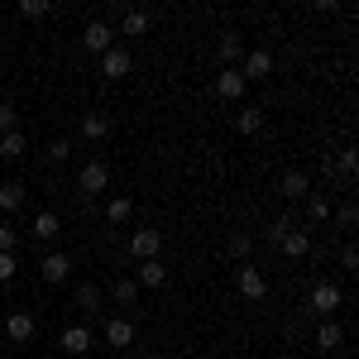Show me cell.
I'll return each instance as SVG.
<instances>
[{
    "label": "cell",
    "mask_w": 359,
    "mask_h": 359,
    "mask_svg": "<svg viewBox=\"0 0 359 359\" xmlns=\"http://www.w3.org/2000/svg\"><path fill=\"white\" fill-rule=\"evenodd\" d=\"M106 182H111V168L101 163V158H91V163L77 172V187H82L86 196H96V192H106Z\"/></svg>",
    "instance_id": "6da1fadb"
},
{
    "label": "cell",
    "mask_w": 359,
    "mask_h": 359,
    "mask_svg": "<svg viewBox=\"0 0 359 359\" xmlns=\"http://www.w3.org/2000/svg\"><path fill=\"white\" fill-rule=\"evenodd\" d=\"M82 43L91 48V53H106V48H115V34H111V25H86V34H82Z\"/></svg>",
    "instance_id": "7a4b0ae2"
},
{
    "label": "cell",
    "mask_w": 359,
    "mask_h": 359,
    "mask_svg": "<svg viewBox=\"0 0 359 359\" xmlns=\"http://www.w3.org/2000/svg\"><path fill=\"white\" fill-rule=\"evenodd\" d=\"M130 62H135L130 48H106V53H101V72H106V77H125Z\"/></svg>",
    "instance_id": "3957f363"
},
{
    "label": "cell",
    "mask_w": 359,
    "mask_h": 359,
    "mask_svg": "<svg viewBox=\"0 0 359 359\" xmlns=\"http://www.w3.org/2000/svg\"><path fill=\"white\" fill-rule=\"evenodd\" d=\"M158 230H135L130 235V249H135V259H158Z\"/></svg>",
    "instance_id": "277c9868"
},
{
    "label": "cell",
    "mask_w": 359,
    "mask_h": 359,
    "mask_svg": "<svg viewBox=\"0 0 359 359\" xmlns=\"http://www.w3.org/2000/svg\"><path fill=\"white\" fill-rule=\"evenodd\" d=\"M335 306H340V287H331V283H316V292H311V311L331 316Z\"/></svg>",
    "instance_id": "5b68a950"
},
{
    "label": "cell",
    "mask_w": 359,
    "mask_h": 359,
    "mask_svg": "<svg viewBox=\"0 0 359 359\" xmlns=\"http://www.w3.org/2000/svg\"><path fill=\"white\" fill-rule=\"evenodd\" d=\"M278 249H283L287 259H306V254H311V235H306V230H287Z\"/></svg>",
    "instance_id": "8992f818"
},
{
    "label": "cell",
    "mask_w": 359,
    "mask_h": 359,
    "mask_svg": "<svg viewBox=\"0 0 359 359\" xmlns=\"http://www.w3.org/2000/svg\"><path fill=\"white\" fill-rule=\"evenodd\" d=\"M245 91V77L235 72V67H221V77H216V96H225V101H235Z\"/></svg>",
    "instance_id": "52a82bcc"
},
{
    "label": "cell",
    "mask_w": 359,
    "mask_h": 359,
    "mask_svg": "<svg viewBox=\"0 0 359 359\" xmlns=\"http://www.w3.org/2000/svg\"><path fill=\"white\" fill-rule=\"evenodd\" d=\"M62 350H67V355H86V350H91V331H86V326L62 331Z\"/></svg>",
    "instance_id": "ba28073f"
},
{
    "label": "cell",
    "mask_w": 359,
    "mask_h": 359,
    "mask_svg": "<svg viewBox=\"0 0 359 359\" xmlns=\"http://www.w3.org/2000/svg\"><path fill=\"white\" fill-rule=\"evenodd\" d=\"M269 72H273V57L264 53V48H254V53L245 57V72H240V77H269Z\"/></svg>",
    "instance_id": "9c48e42d"
},
{
    "label": "cell",
    "mask_w": 359,
    "mask_h": 359,
    "mask_svg": "<svg viewBox=\"0 0 359 359\" xmlns=\"http://www.w3.org/2000/svg\"><path fill=\"white\" fill-rule=\"evenodd\" d=\"M240 292H245V297H254V302H259V297H264V292H269V283H264V273H259V269H245V273H240Z\"/></svg>",
    "instance_id": "30bf717a"
},
{
    "label": "cell",
    "mask_w": 359,
    "mask_h": 359,
    "mask_svg": "<svg viewBox=\"0 0 359 359\" xmlns=\"http://www.w3.org/2000/svg\"><path fill=\"white\" fill-rule=\"evenodd\" d=\"M67 269H72V264H67V254H48V259H43V283H62Z\"/></svg>",
    "instance_id": "8fae6325"
},
{
    "label": "cell",
    "mask_w": 359,
    "mask_h": 359,
    "mask_svg": "<svg viewBox=\"0 0 359 359\" xmlns=\"http://www.w3.org/2000/svg\"><path fill=\"white\" fill-rule=\"evenodd\" d=\"M5 331H10V340H29V335H34V316H29V311H15V316L5 321Z\"/></svg>",
    "instance_id": "7c38bea8"
},
{
    "label": "cell",
    "mask_w": 359,
    "mask_h": 359,
    "mask_svg": "<svg viewBox=\"0 0 359 359\" xmlns=\"http://www.w3.org/2000/svg\"><path fill=\"white\" fill-rule=\"evenodd\" d=\"M120 29H125V39H139V34L149 29V15H144V10H125V15H120Z\"/></svg>",
    "instance_id": "4fadbf2b"
},
{
    "label": "cell",
    "mask_w": 359,
    "mask_h": 359,
    "mask_svg": "<svg viewBox=\"0 0 359 359\" xmlns=\"http://www.w3.org/2000/svg\"><path fill=\"white\" fill-rule=\"evenodd\" d=\"M163 278H168V269L158 259H144V264H139V283H144V287H158Z\"/></svg>",
    "instance_id": "5bb4252c"
},
{
    "label": "cell",
    "mask_w": 359,
    "mask_h": 359,
    "mask_svg": "<svg viewBox=\"0 0 359 359\" xmlns=\"http://www.w3.org/2000/svg\"><path fill=\"white\" fill-rule=\"evenodd\" d=\"M20 154H25V130L0 135V158H20Z\"/></svg>",
    "instance_id": "9a60e30c"
},
{
    "label": "cell",
    "mask_w": 359,
    "mask_h": 359,
    "mask_svg": "<svg viewBox=\"0 0 359 359\" xmlns=\"http://www.w3.org/2000/svg\"><path fill=\"white\" fill-rule=\"evenodd\" d=\"M0 206H5V211H20V206H25V187H20V182H5V187H0Z\"/></svg>",
    "instance_id": "2e32d148"
},
{
    "label": "cell",
    "mask_w": 359,
    "mask_h": 359,
    "mask_svg": "<svg viewBox=\"0 0 359 359\" xmlns=\"http://www.w3.org/2000/svg\"><path fill=\"white\" fill-rule=\"evenodd\" d=\"M34 235H39V240H53L57 235V216L53 211H39V216H34Z\"/></svg>",
    "instance_id": "e0dca14e"
},
{
    "label": "cell",
    "mask_w": 359,
    "mask_h": 359,
    "mask_svg": "<svg viewBox=\"0 0 359 359\" xmlns=\"http://www.w3.org/2000/svg\"><path fill=\"white\" fill-rule=\"evenodd\" d=\"M106 340H111V345H130V340H135V326H130V321H111V326H106Z\"/></svg>",
    "instance_id": "ac0fdd59"
},
{
    "label": "cell",
    "mask_w": 359,
    "mask_h": 359,
    "mask_svg": "<svg viewBox=\"0 0 359 359\" xmlns=\"http://www.w3.org/2000/svg\"><path fill=\"white\" fill-rule=\"evenodd\" d=\"M235 125H240V135H259L264 130V111H240Z\"/></svg>",
    "instance_id": "d6986e66"
},
{
    "label": "cell",
    "mask_w": 359,
    "mask_h": 359,
    "mask_svg": "<svg viewBox=\"0 0 359 359\" xmlns=\"http://www.w3.org/2000/svg\"><path fill=\"white\" fill-rule=\"evenodd\" d=\"M77 302H82V311H101V287H96V283H82Z\"/></svg>",
    "instance_id": "ffe728a7"
},
{
    "label": "cell",
    "mask_w": 359,
    "mask_h": 359,
    "mask_svg": "<svg viewBox=\"0 0 359 359\" xmlns=\"http://www.w3.org/2000/svg\"><path fill=\"white\" fill-rule=\"evenodd\" d=\"M340 340H345V335H340V326H331V321H326V326L316 331V350H335Z\"/></svg>",
    "instance_id": "44dd1931"
},
{
    "label": "cell",
    "mask_w": 359,
    "mask_h": 359,
    "mask_svg": "<svg viewBox=\"0 0 359 359\" xmlns=\"http://www.w3.org/2000/svg\"><path fill=\"white\" fill-rule=\"evenodd\" d=\"M106 130H111V120H106V115H86V120H82V135L86 139H101Z\"/></svg>",
    "instance_id": "7402d4cb"
},
{
    "label": "cell",
    "mask_w": 359,
    "mask_h": 359,
    "mask_svg": "<svg viewBox=\"0 0 359 359\" xmlns=\"http://www.w3.org/2000/svg\"><path fill=\"white\" fill-rule=\"evenodd\" d=\"M283 192L292 196V201H297V196H306V172H287V177H283Z\"/></svg>",
    "instance_id": "603a6c76"
},
{
    "label": "cell",
    "mask_w": 359,
    "mask_h": 359,
    "mask_svg": "<svg viewBox=\"0 0 359 359\" xmlns=\"http://www.w3.org/2000/svg\"><path fill=\"white\" fill-rule=\"evenodd\" d=\"M135 297H139V283H135V278H120V283H115V302H125V306H130Z\"/></svg>",
    "instance_id": "cb8c5ba5"
},
{
    "label": "cell",
    "mask_w": 359,
    "mask_h": 359,
    "mask_svg": "<svg viewBox=\"0 0 359 359\" xmlns=\"http://www.w3.org/2000/svg\"><path fill=\"white\" fill-rule=\"evenodd\" d=\"M10 130H20V115L10 101H0V135H10Z\"/></svg>",
    "instance_id": "d4e9b609"
},
{
    "label": "cell",
    "mask_w": 359,
    "mask_h": 359,
    "mask_svg": "<svg viewBox=\"0 0 359 359\" xmlns=\"http://www.w3.org/2000/svg\"><path fill=\"white\" fill-rule=\"evenodd\" d=\"M130 211H135V206H130L125 196H115V201H111V211H106V216H111L115 225H125V221H130Z\"/></svg>",
    "instance_id": "484cf974"
},
{
    "label": "cell",
    "mask_w": 359,
    "mask_h": 359,
    "mask_svg": "<svg viewBox=\"0 0 359 359\" xmlns=\"http://www.w3.org/2000/svg\"><path fill=\"white\" fill-rule=\"evenodd\" d=\"M306 211H311V221H331V201H326V196H311Z\"/></svg>",
    "instance_id": "4316f807"
},
{
    "label": "cell",
    "mask_w": 359,
    "mask_h": 359,
    "mask_svg": "<svg viewBox=\"0 0 359 359\" xmlns=\"http://www.w3.org/2000/svg\"><path fill=\"white\" fill-rule=\"evenodd\" d=\"M20 15H29V20L48 15V0H20Z\"/></svg>",
    "instance_id": "83f0119b"
},
{
    "label": "cell",
    "mask_w": 359,
    "mask_h": 359,
    "mask_svg": "<svg viewBox=\"0 0 359 359\" xmlns=\"http://www.w3.org/2000/svg\"><path fill=\"white\" fill-rule=\"evenodd\" d=\"M15 269H20V264H15V254H0V283H10Z\"/></svg>",
    "instance_id": "f1b7e54d"
},
{
    "label": "cell",
    "mask_w": 359,
    "mask_h": 359,
    "mask_svg": "<svg viewBox=\"0 0 359 359\" xmlns=\"http://www.w3.org/2000/svg\"><path fill=\"white\" fill-rule=\"evenodd\" d=\"M15 240H20V235H15L10 225H0V254H10V249H15Z\"/></svg>",
    "instance_id": "f546056e"
},
{
    "label": "cell",
    "mask_w": 359,
    "mask_h": 359,
    "mask_svg": "<svg viewBox=\"0 0 359 359\" xmlns=\"http://www.w3.org/2000/svg\"><path fill=\"white\" fill-rule=\"evenodd\" d=\"M67 154H72V144H67V139H53V149H48V158H57V163H62Z\"/></svg>",
    "instance_id": "4dcf8cb0"
},
{
    "label": "cell",
    "mask_w": 359,
    "mask_h": 359,
    "mask_svg": "<svg viewBox=\"0 0 359 359\" xmlns=\"http://www.w3.org/2000/svg\"><path fill=\"white\" fill-rule=\"evenodd\" d=\"M359 221V211H355V201H345V206H340V225H355Z\"/></svg>",
    "instance_id": "1f68e13d"
},
{
    "label": "cell",
    "mask_w": 359,
    "mask_h": 359,
    "mask_svg": "<svg viewBox=\"0 0 359 359\" xmlns=\"http://www.w3.org/2000/svg\"><path fill=\"white\" fill-rule=\"evenodd\" d=\"M287 230H292V225H287V221H278L273 230H269V240H273V245H283V235H287Z\"/></svg>",
    "instance_id": "d6a6232c"
},
{
    "label": "cell",
    "mask_w": 359,
    "mask_h": 359,
    "mask_svg": "<svg viewBox=\"0 0 359 359\" xmlns=\"http://www.w3.org/2000/svg\"><path fill=\"white\" fill-rule=\"evenodd\" d=\"M144 359H158V355H144Z\"/></svg>",
    "instance_id": "836d02e7"
}]
</instances>
